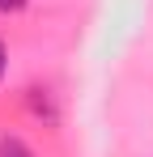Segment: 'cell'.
I'll list each match as a JSON object with an SVG mask.
<instances>
[{"instance_id": "6da1fadb", "label": "cell", "mask_w": 153, "mask_h": 157, "mask_svg": "<svg viewBox=\"0 0 153 157\" xmlns=\"http://www.w3.org/2000/svg\"><path fill=\"white\" fill-rule=\"evenodd\" d=\"M0 157H34V153L26 149L17 136H4V140H0Z\"/></svg>"}, {"instance_id": "7a4b0ae2", "label": "cell", "mask_w": 153, "mask_h": 157, "mask_svg": "<svg viewBox=\"0 0 153 157\" xmlns=\"http://www.w3.org/2000/svg\"><path fill=\"white\" fill-rule=\"evenodd\" d=\"M22 4H26V0H0V13H17Z\"/></svg>"}, {"instance_id": "3957f363", "label": "cell", "mask_w": 153, "mask_h": 157, "mask_svg": "<svg viewBox=\"0 0 153 157\" xmlns=\"http://www.w3.org/2000/svg\"><path fill=\"white\" fill-rule=\"evenodd\" d=\"M0 72H4V47H0Z\"/></svg>"}]
</instances>
